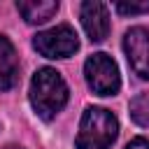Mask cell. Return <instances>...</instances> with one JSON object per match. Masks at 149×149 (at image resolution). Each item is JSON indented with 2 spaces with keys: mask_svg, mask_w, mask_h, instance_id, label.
Here are the masks:
<instances>
[{
  "mask_svg": "<svg viewBox=\"0 0 149 149\" xmlns=\"http://www.w3.org/2000/svg\"><path fill=\"white\" fill-rule=\"evenodd\" d=\"M68 84L65 79L61 77L58 70L54 68H40L33 79H30V91H28V98H30V105L35 109V114L44 121L54 119L68 102Z\"/></svg>",
  "mask_w": 149,
  "mask_h": 149,
  "instance_id": "obj_1",
  "label": "cell"
},
{
  "mask_svg": "<svg viewBox=\"0 0 149 149\" xmlns=\"http://www.w3.org/2000/svg\"><path fill=\"white\" fill-rule=\"evenodd\" d=\"M119 135L116 116L105 107H86L79 121L77 133V149H112Z\"/></svg>",
  "mask_w": 149,
  "mask_h": 149,
  "instance_id": "obj_2",
  "label": "cell"
},
{
  "mask_svg": "<svg viewBox=\"0 0 149 149\" xmlns=\"http://www.w3.org/2000/svg\"><path fill=\"white\" fill-rule=\"evenodd\" d=\"M84 77H86L88 88L93 93H98V95H114L121 88L119 68L102 51H98V54H93V56L86 58V63H84Z\"/></svg>",
  "mask_w": 149,
  "mask_h": 149,
  "instance_id": "obj_3",
  "label": "cell"
},
{
  "mask_svg": "<svg viewBox=\"0 0 149 149\" xmlns=\"http://www.w3.org/2000/svg\"><path fill=\"white\" fill-rule=\"evenodd\" d=\"M33 47L44 58H68L79 49V37L72 26L61 23V26L37 33L33 37Z\"/></svg>",
  "mask_w": 149,
  "mask_h": 149,
  "instance_id": "obj_4",
  "label": "cell"
},
{
  "mask_svg": "<svg viewBox=\"0 0 149 149\" xmlns=\"http://www.w3.org/2000/svg\"><path fill=\"white\" fill-rule=\"evenodd\" d=\"M123 51L140 79H149V30L142 26L130 28L123 35Z\"/></svg>",
  "mask_w": 149,
  "mask_h": 149,
  "instance_id": "obj_5",
  "label": "cell"
},
{
  "mask_svg": "<svg viewBox=\"0 0 149 149\" xmlns=\"http://www.w3.org/2000/svg\"><path fill=\"white\" fill-rule=\"evenodd\" d=\"M79 19H81V26L91 42H102L109 35V12H107L105 2H98V0L81 2Z\"/></svg>",
  "mask_w": 149,
  "mask_h": 149,
  "instance_id": "obj_6",
  "label": "cell"
},
{
  "mask_svg": "<svg viewBox=\"0 0 149 149\" xmlns=\"http://www.w3.org/2000/svg\"><path fill=\"white\" fill-rule=\"evenodd\" d=\"M19 81V56L14 44L0 35V91L12 88Z\"/></svg>",
  "mask_w": 149,
  "mask_h": 149,
  "instance_id": "obj_7",
  "label": "cell"
},
{
  "mask_svg": "<svg viewBox=\"0 0 149 149\" xmlns=\"http://www.w3.org/2000/svg\"><path fill=\"white\" fill-rule=\"evenodd\" d=\"M16 9L26 19V23L37 26V23H47L58 12V2L56 0H19Z\"/></svg>",
  "mask_w": 149,
  "mask_h": 149,
  "instance_id": "obj_8",
  "label": "cell"
},
{
  "mask_svg": "<svg viewBox=\"0 0 149 149\" xmlns=\"http://www.w3.org/2000/svg\"><path fill=\"white\" fill-rule=\"evenodd\" d=\"M130 116L137 126L149 128V93H140L130 100Z\"/></svg>",
  "mask_w": 149,
  "mask_h": 149,
  "instance_id": "obj_9",
  "label": "cell"
},
{
  "mask_svg": "<svg viewBox=\"0 0 149 149\" xmlns=\"http://www.w3.org/2000/svg\"><path fill=\"white\" fill-rule=\"evenodd\" d=\"M114 9L123 16H133V14H147L149 12V0L144 2H114Z\"/></svg>",
  "mask_w": 149,
  "mask_h": 149,
  "instance_id": "obj_10",
  "label": "cell"
},
{
  "mask_svg": "<svg viewBox=\"0 0 149 149\" xmlns=\"http://www.w3.org/2000/svg\"><path fill=\"white\" fill-rule=\"evenodd\" d=\"M126 149H149V140L147 137H135L126 144Z\"/></svg>",
  "mask_w": 149,
  "mask_h": 149,
  "instance_id": "obj_11",
  "label": "cell"
}]
</instances>
